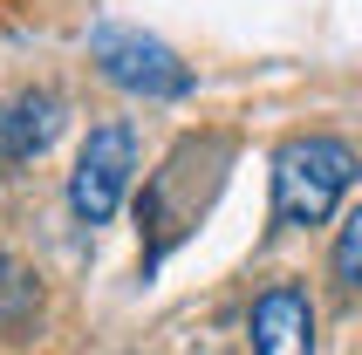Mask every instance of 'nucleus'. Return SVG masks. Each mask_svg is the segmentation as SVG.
I'll return each instance as SVG.
<instances>
[{
    "label": "nucleus",
    "instance_id": "f257e3e1",
    "mask_svg": "<svg viewBox=\"0 0 362 355\" xmlns=\"http://www.w3.org/2000/svg\"><path fill=\"white\" fill-rule=\"evenodd\" d=\"M362 158L342 137H287L274 158V226H322L356 185Z\"/></svg>",
    "mask_w": 362,
    "mask_h": 355
},
{
    "label": "nucleus",
    "instance_id": "f03ea898",
    "mask_svg": "<svg viewBox=\"0 0 362 355\" xmlns=\"http://www.w3.org/2000/svg\"><path fill=\"white\" fill-rule=\"evenodd\" d=\"M89 62L130 96H192V69L144 28H96L89 35Z\"/></svg>",
    "mask_w": 362,
    "mask_h": 355
},
{
    "label": "nucleus",
    "instance_id": "7ed1b4c3",
    "mask_svg": "<svg viewBox=\"0 0 362 355\" xmlns=\"http://www.w3.org/2000/svg\"><path fill=\"white\" fill-rule=\"evenodd\" d=\"M130 171H137V137L130 123H96L89 144L76 158V178H69V205H76L82 226H110L130 192Z\"/></svg>",
    "mask_w": 362,
    "mask_h": 355
},
{
    "label": "nucleus",
    "instance_id": "20e7f679",
    "mask_svg": "<svg viewBox=\"0 0 362 355\" xmlns=\"http://www.w3.org/2000/svg\"><path fill=\"white\" fill-rule=\"evenodd\" d=\"M246 335H253V355H315V301L301 287H267L253 301V321H246Z\"/></svg>",
    "mask_w": 362,
    "mask_h": 355
},
{
    "label": "nucleus",
    "instance_id": "39448f33",
    "mask_svg": "<svg viewBox=\"0 0 362 355\" xmlns=\"http://www.w3.org/2000/svg\"><path fill=\"white\" fill-rule=\"evenodd\" d=\"M55 130H62V96H48V89H28V96L0 103V164L41 158L55 144Z\"/></svg>",
    "mask_w": 362,
    "mask_h": 355
},
{
    "label": "nucleus",
    "instance_id": "423d86ee",
    "mask_svg": "<svg viewBox=\"0 0 362 355\" xmlns=\"http://www.w3.org/2000/svg\"><path fill=\"white\" fill-rule=\"evenodd\" d=\"M35 308H41L35 274H28V267L0 246V335H7V328H21V321H35Z\"/></svg>",
    "mask_w": 362,
    "mask_h": 355
},
{
    "label": "nucleus",
    "instance_id": "0eeeda50",
    "mask_svg": "<svg viewBox=\"0 0 362 355\" xmlns=\"http://www.w3.org/2000/svg\"><path fill=\"white\" fill-rule=\"evenodd\" d=\"M335 280H342L349 294H362V205L342 219V233H335Z\"/></svg>",
    "mask_w": 362,
    "mask_h": 355
}]
</instances>
